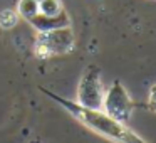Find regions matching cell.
Masks as SVG:
<instances>
[{
  "mask_svg": "<svg viewBox=\"0 0 156 143\" xmlns=\"http://www.w3.org/2000/svg\"><path fill=\"white\" fill-rule=\"evenodd\" d=\"M41 91L45 96L52 98L55 103L62 106L69 115H72L77 121H81L82 125H86L89 130L99 133V135L106 136V138L112 140L116 143H148L133 130H129L124 123H119L116 119H112L111 116H108L102 109H89L84 106L77 105L76 101L66 99L62 96L55 94V93L49 91L45 88H41Z\"/></svg>",
  "mask_w": 156,
  "mask_h": 143,
  "instance_id": "cell-1",
  "label": "cell"
},
{
  "mask_svg": "<svg viewBox=\"0 0 156 143\" xmlns=\"http://www.w3.org/2000/svg\"><path fill=\"white\" fill-rule=\"evenodd\" d=\"M72 49H74V32L71 27L39 32L37 39H35V54L41 59L67 54Z\"/></svg>",
  "mask_w": 156,
  "mask_h": 143,
  "instance_id": "cell-2",
  "label": "cell"
},
{
  "mask_svg": "<svg viewBox=\"0 0 156 143\" xmlns=\"http://www.w3.org/2000/svg\"><path fill=\"white\" fill-rule=\"evenodd\" d=\"M104 89L101 82V71L98 66L91 64L86 68L77 86V105L89 109H102Z\"/></svg>",
  "mask_w": 156,
  "mask_h": 143,
  "instance_id": "cell-3",
  "label": "cell"
},
{
  "mask_svg": "<svg viewBox=\"0 0 156 143\" xmlns=\"http://www.w3.org/2000/svg\"><path fill=\"white\" fill-rule=\"evenodd\" d=\"M134 109V103L129 98V93L119 81H112L109 89L104 93L102 111L119 123H128Z\"/></svg>",
  "mask_w": 156,
  "mask_h": 143,
  "instance_id": "cell-4",
  "label": "cell"
},
{
  "mask_svg": "<svg viewBox=\"0 0 156 143\" xmlns=\"http://www.w3.org/2000/svg\"><path fill=\"white\" fill-rule=\"evenodd\" d=\"M29 24L37 32H49L62 27H71V17L66 10H62L59 15H42L37 14L29 20Z\"/></svg>",
  "mask_w": 156,
  "mask_h": 143,
  "instance_id": "cell-5",
  "label": "cell"
},
{
  "mask_svg": "<svg viewBox=\"0 0 156 143\" xmlns=\"http://www.w3.org/2000/svg\"><path fill=\"white\" fill-rule=\"evenodd\" d=\"M15 10H17L19 17L25 19L29 22L32 17L39 14V2L37 0H19Z\"/></svg>",
  "mask_w": 156,
  "mask_h": 143,
  "instance_id": "cell-6",
  "label": "cell"
},
{
  "mask_svg": "<svg viewBox=\"0 0 156 143\" xmlns=\"http://www.w3.org/2000/svg\"><path fill=\"white\" fill-rule=\"evenodd\" d=\"M64 10L61 0H39V14L42 15H59Z\"/></svg>",
  "mask_w": 156,
  "mask_h": 143,
  "instance_id": "cell-7",
  "label": "cell"
},
{
  "mask_svg": "<svg viewBox=\"0 0 156 143\" xmlns=\"http://www.w3.org/2000/svg\"><path fill=\"white\" fill-rule=\"evenodd\" d=\"M19 22V14L17 10H12V9H5V10L0 12V29L9 31V29H14Z\"/></svg>",
  "mask_w": 156,
  "mask_h": 143,
  "instance_id": "cell-8",
  "label": "cell"
},
{
  "mask_svg": "<svg viewBox=\"0 0 156 143\" xmlns=\"http://www.w3.org/2000/svg\"><path fill=\"white\" fill-rule=\"evenodd\" d=\"M148 109H151V111L156 113V82L151 86V89H149V96H148Z\"/></svg>",
  "mask_w": 156,
  "mask_h": 143,
  "instance_id": "cell-9",
  "label": "cell"
}]
</instances>
